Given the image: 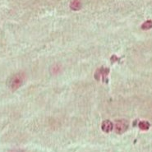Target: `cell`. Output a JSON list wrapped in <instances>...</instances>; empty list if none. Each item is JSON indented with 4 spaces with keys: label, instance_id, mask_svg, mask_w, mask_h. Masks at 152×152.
<instances>
[{
    "label": "cell",
    "instance_id": "6da1fadb",
    "mask_svg": "<svg viewBox=\"0 0 152 152\" xmlns=\"http://www.w3.org/2000/svg\"><path fill=\"white\" fill-rule=\"evenodd\" d=\"M23 81H24V75L21 74V73L14 75L11 78L10 87L12 90H17L22 85Z\"/></svg>",
    "mask_w": 152,
    "mask_h": 152
},
{
    "label": "cell",
    "instance_id": "7a4b0ae2",
    "mask_svg": "<svg viewBox=\"0 0 152 152\" xmlns=\"http://www.w3.org/2000/svg\"><path fill=\"white\" fill-rule=\"evenodd\" d=\"M128 128V122L125 119L117 120L114 124V131L117 134H123Z\"/></svg>",
    "mask_w": 152,
    "mask_h": 152
},
{
    "label": "cell",
    "instance_id": "3957f363",
    "mask_svg": "<svg viewBox=\"0 0 152 152\" xmlns=\"http://www.w3.org/2000/svg\"><path fill=\"white\" fill-rule=\"evenodd\" d=\"M101 128H102V130L104 132L108 133V132H110L113 130V125L111 121L105 120V121H104V122L102 123Z\"/></svg>",
    "mask_w": 152,
    "mask_h": 152
},
{
    "label": "cell",
    "instance_id": "277c9868",
    "mask_svg": "<svg viewBox=\"0 0 152 152\" xmlns=\"http://www.w3.org/2000/svg\"><path fill=\"white\" fill-rule=\"evenodd\" d=\"M138 126L140 127V129L141 130H143V131H146V130H148L149 128H150V124H149L147 121H141L139 124H138Z\"/></svg>",
    "mask_w": 152,
    "mask_h": 152
},
{
    "label": "cell",
    "instance_id": "5b68a950",
    "mask_svg": "<svg viewBox=\"0 0 152 152\" xmlns=\"http://www.w3.org/2000/svg\"><path fill=\"white\" fill-rule=\"evenodd\" d=\"M70 7L72 10H79L81 7V3L79 0H72L70 4Z\"/></svg>",
    "mask_w": 152,
    "mask_h": 152
},
{
    "label": "cell",
    "instance_id": "8992f818",
    "mask_svg": "<svg viewBox=\"0 0 152 152\" xmlns=\"http://www.w3.org/2000/svg\"><path fill=\"white\" fill-rule=\"evenodd\" d=\"M152 28V21L151 20H148V21H145L143 24L142 25V30H150Z\"/></svg>",
    "mask_w": 152,
    "mask_h": 152
},
{
    "label": "cell",
    "instance_id": "52a82bcc",
    "mask_svg": "<svg viewBox=\"0 0 152 152\" xmlns=\"http://www.w3.org/2000/svg\"><path fill=\"white\" fill-rule=\"evenodd\" d=\"M60 71H61V67L58 65V64L54 65V66L51 68V72H52V73H53V74H57V73H58Z\"/></svg>",
    "mask_w": 152,
    "mask_h": 152
}]
</instances>
